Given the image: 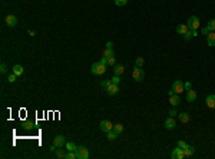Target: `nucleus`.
<instances>
[{
	"label": "nucleus",
	"mask_w": 215,
	"mask_h": 159,
	"mask_svg": "<svg viewBox=\"0 0 215 159\" xmlns=\"http://www.w3.org/2000/svg\"><path fill=\"white\" fill-rule=\"evenodd\" d=\"M90 72L93 73V75H103L105 72H106V65H103V63H100V62H96V63H93L92 65V68H90Z\"/></svg>",
	"instance_id": "f257e3e1"
},
{
	"label": "nucleus",
	"mask_w": 215,
	"mask_h": 159,
	"mask_svg": "<svg viewBox=\"0 0 215 159\" xmlns=\"http://www.w3.org/2000/svg\"><path fill=\"white\" fill-rule=\"evenodd\" d=\"M132 76H133V79H135V82H142L144 77H145V72H144L142 68H138L136 66L132 72Z\"/></svg>",
	"instance_id": "f03ea898"
},
{
	"label": "nucleus",
	"mask_w": 215,
	"mask_h": 159,
	"mask_svg": "<svg viewBox=\"0 0 215 159\" xmlns=\"http://www.w3.org/2000/svg\"><path fill=\"white\" fill-rule=\"evenodd\" d=\"M75 152H76L78 159H88L89 158V149L85 148V146H78Z\"/></svg>",
	"instance_id": "7ed1b4c3"
},
{
	"label": "nucleus",
	"mask_w": 215,
	"mask_h": 159,
	"mask_svg": "<svg viewBox=\"0 0 215 159\" xmlns=\"http://www.w3.org/2000/svg\"><path fill=\"white\" fill-rule=\"evenodd\" d=\"M186 26H188L189 30H197L199 27V19L197 16H191L186 22Z\"/></svg>",
	"instance_id": "20e7f679"
},
{
	"label": "nucleus",
	"mask_w": 215,
	"mask_h": 159,
	"mask_svg": "<svg viewBox=\"0 0 215 159\" xmlns=\"http://www.w3.org/2000/svg\"><path fill=\"white\" fill-rule=\"evenodd\" d=\"M171 158H172V159H182V158H185L183 149H182V148H179V146H176V148L172 151V153H171Z\"/></svg>",
	"instance_id": "39448f33"
},
{
	"label": "nucleus",
	"mask_w": 215,
	"mask_h": 159,
	"mask_svg": "<svg viewBox=\"0 0 215 159\" xmlns=\"http://www.w3.org/2000/svg\"><path fill=\"white\" fill-rule=\"evenodd\" d=\"M99 128H100V130H102V132L108 133L109 130H112V129H113V125H112V122H109V121H100Z\"/></svg>",
	"instance_id": "423d86ee"
},
{
	"label": "nucleus",
	"mask_w": 215,
	"mask_h": 159,
	"mask_svg": "<svg viewBox=\"0 0 215 159\" xmlns=\"http://www.w3.org/2000/svg\"><path fill=\"white\" fill-rule=\"evenodd\" d=\"M172 90H174L176 95H179V93H182V92L185 90V86H183V83H182L181 80H175V82L172 83Z\"/></svg>",
	"instance_id": "0eeeda50"
},
{
	"label": "nucleus",
	"mask_w": 215,
	"mask_h": 159,
	"mask_svg": "<svg viewBox=\"0 0 215 159\" xmlns=\"http://www.w3.org/2000/svg\"><path fill=\"white\" fill-rule=\"evenodd\" d=\"M53 145H55L56 148H63V146H66V139H65V136H63V135H57V136L55 138V141H53Z\"/></svg>",
	"instance_id": "6e6552de"
},
{
	"label": "nucleus",
	"mask_w": 215,
	"mask_h": 159,
	"mask_svg": "<svg viewBox=\"0 0 215 159\" xmlns=\"http://www.w3.org/2000/svg\"><path fill=\"white\" fill-rule=\"evenodd\" d=\"M6 24H7L9 27H15L17 24V17L15 15H7V16H6Z\"/></svg>",
	"instance_id": "1a4fd4ad"
},
{
	"label": "nucleus",
	"mask_w": 215,
	"mask_h": 159,
	"mask_svg": "<svg viewBox=\"0 0 215 159\" xmlns=\"http://www.w3.org/2000/svg\"><path fill=\"white\" fill-rule=\"evenodd\" d=\"M106 92H108V95H111V96H113V95H116V93L119 92V86H118V85H115V83H112V82H111V85L108 86V89H106Z\"/></svg>",
	"instance_id": "9d476101"
},
{
	"label": "nucleus",
	"mask_w": 215,
	"mask_h": 159,
	"mask_svg": "<svg viewBox=\"0 0 215 159\" xmlns=\"http://www.w3.org/2000/svg\"><path fill=\"white\" fill-rule=\"evenodd\" d=\"M169 103L172 106H178L181 103V98H179V95H176V93H174L172 96H169Z\"/></svg>",
	"instance_id": "9b49d317"
},
{
	"label": "nucleus",
	"mask_w": 215,
	"mask_h": 159,
	"mask_svg": "<svg viewBox=\"0 0 215 159\" xmlns=\"http://www.w3.org/2000/svg\"><path fill=\"white\" fill-rule=\"evenodd\" d=\"M205 103H207L208 107L215 109V95H208V96H207V99H205Z\"/></svg>",
	"instance_id": "f8f14e48"
},
{
	"label": "nucleus",
	"mask_w": 215,
	"mask_h": 159,
	"mask_svg": "<svg viewBox=\"0 0 215 159\" xmlns=\"http://www.w3.org/2000/svg\"><path fill=\"white\" fill-rule=\"evenodd\" d=\"M186 100L189 102V103H192V102H195L197 100V92L195 90H188V93H186Z\"/></svg>",
	"instance_id": "ddd939ff"
},
{
	"label": "nucleus",
	"mask_w": 215,
	"mask_h": 159,
	"mask_svg": "<svg viewBox=\"0 0 215 159\" xmlns=\"http://www.w3.org/2000/svg\"><path fill=\"white\" fill-rule=\"evenodd\" d=\"M194 152H195V149H194V146H191V145H186V146L183 148V153H185V156H186V158L192 156V155H194Z\"/></svg>",
	"instance_id": "4468645a"
},
{
	"label": "nucleus",
	"mask_w": 215,
	"mask_h": 159,
	"mask_svg": "<svg viewBox=\"0 0 215 159\" xmlns=\"http://www.w3.org/2000/svg\"><path fill=\"white\" fill-rule=\"evenodd\" d=\"M175 125H176V122H175V119H174L172 116H169V118L165 121V128L166 129H174Z\"/></svg>",
	"instance_id": "2eb2a0df"
},
{
	"label": "nucleus",
	"mask_w": 215,
	"mask_h": 159,
	"mask_svg": "<svg viewBox=\"0 0 215 159\" xmlns=\"http://www.w3.org/2000/svg\"><path fill=\"white\" fill-rule=\"evenodd\" d=\"M207 43L208 46H215V32H209V35L207 36Z\"/></svg>",
	"instance_id": "dca6fc26"
},
{
	"label": "nucleus",
	"mask_w": 215,
	"mask_h": 159,
	"mask_svg": "<svg viewBox=\"0 0 215 159\" xmlns=\"http://www.w3.org/2000/svg\"><path fill=\"white\" fill-rule=\"evenodd\" d=\"M176 32L179 33V35H185V33H188L189 32V29H188V26L186 24H179V26H176Z\"/></svg>",
	"instance_id": "f3484780"
},
{
	"label": "nucleus",
	"mask_w": 215,
	"mask_h": 159,
	"mask_svg": "<svg viewBox=\"0 0 215 159\" xmlns=\"http://www.w3.org/2000/svg\"><path fill=\"white\" fill-rule=\"evenodd\" d=\"M23 72H25L23 66H20V65H15V66H13V73H15L16 76H22Z\"/></svg>",
	"instance_id": "a211bd4d"
},
{
	"label": "nucleus",
	"mask_w": 215,
	"mask_h": 159,
	"mask_svg": "<svg viewBox=\"0 0 215 159\" xmlns=\"http://www.w3.org/2000/svg\"><path fill=\"white\" fill-rule=\"evenodd\" d=\"M113 72H115V75L120 76V75H123V72H125V68H123L122 65H115V66H113Z\"/></svg>",
	"instance_id": "6ab92c4d"
},
{
	"label": "nucleus",
	"mask_w": 215,
	"mask_h": 159,
	"mask_svg": "<svg viewBox=\"0 0 215 159\" xmlns=\"http://www.w3.org/2000/svg\"><path fill=\"white\" fill-rule=\"evenodd\" d=\"M179 121H181L182 123H188V122H189V115H188L186 112L179 113Z\"/></svg>",
	"instance_id": "aec40b11"
},
{
	"label": "nucleus",
	"mask_w": 215,
	"mask_h": 159,
	"mask_svg": "<svg viewBox=\"0 0 215 159\" xmlns=\"http://www.w3.org/2000/svg\"><path fill=\"white\" fill-rule=\"evenodd\" d=\"M102 56H103V57H111V56H113V49H108V47H105L103 52H102Z\"/></svg>",
	"instance_id": "412c9836"
},
{
	"label": "nucleus",
	"mask_w": 215,
	"mask_h": 159,
	"mask_svg": "<svg viewBox=\"0 0 215 159\" xmlns=\"http://www.w3.org/2000/svg\"><path fill=\"white\" fill-rule=\"evenodd\" d=\"M76 148H78V146H76L73 142H66V151H69V152H75Z\"/></svg>",
	"instance_id": "4be33fe9"
},
{
	"label": "nucleus",
	"mask_w": 215,
	"mask_h": 159,
	"mask_svg": "<svg viewBox=\"0 0 215 159\" xmlns=\"http://www.w3.org/2000/svg\"><path fill=\"white\" fill-rule=\"evenodd\" d=\"M118 135H119V133H116L115 130L112 129V130L108 132V139H109V141H115L116 138H118Z\"/></svg>",
	"instance_id": "5701e85b"
},
{
	"label": "nucleus",
	"mask_w": 215,
	"mask_h": 159,
	"mask_svg": "<svg viewBox=\"0 0 215 159\" xmlns=\"http://www.w3.org/2000/svg\"><path fill=\"white\" fill-rule=\"evenodd\" d=\"M113 130H115L116 133H122V132H123V125H122V123L113 125Z\"/></svg>",
	"instance_id": "b1692460"
},
{
	"label": "nucleus",
	"mask_w": 215,
	"mask_h": 159,
	"mask_svg": "<svg viewBox=\"0 0 215 159\" xmlns=\"http://www.w3.org/2000/svg\"><path fill=\"white\" fill-rule=\"evenodd\" d=\"M56 156L59 159H63V158H66V153H65L63 149H56Z\"/></svg>",
	"instance_id": "393cba45"
},
{
	"label": "nucleus",
	"mask_w": 215,
	"mask_h": 159,
	"mask_svg": "<svg viewBox=\"0 0 215 159\" xmlns=\"http://www.w3.org/2000/svg\"><path fill=\"white\" fill-rule=\"evenodd\" d=\"M135 65L138 66V68H142L144 66V57H136V60H135Z\"/></svg>",
	"instance_id": "a878e982"
},
{
	"label": "nucleus",
	"mask_w": 215,
	"mask_h": 159,
	"mask_svg": "<svg viewBox=\"0 0 215 159\" xmlns=\"http://www.w3.org/2000/svg\"><path fill=\"white\" fill-rule=\"evenodd\" d=\"M207 26L209 27V30H211V32H215V19H212V20H209Z\"/></svg>",
	"instance_id": "bb28decb"
},
{
	"label": "nucleus",
	"mask_w": 215,
	"mask_h": 159,
	"mask_svg": "<svg viewBox=\"0 0 215 159\" xmlns=\"http://www.w3.org/2000/svg\"><path fill=\"white\" fill-rule=\"evenodd\" d=\"M34 123L33 122H30V121H27V122H25V129L26 130H30V129H33Z\"/></svg>",
	"instance_id": "cd10ccee"
},
{
	"label": "nucleus",
	"mask_w": 215,
	"mask_h": 159,
	"mask_svg": "<svg viewBox=\"0 0 215 159\" xmlns=\"http://www.w3.org/2000/svg\"><path fill=\"white\" fill-rule=\"evenodd\" d=\"M66 159H78V156H76V152H69V151H67Z\"/></svg>",
	"instance_id": "c85d7f7f"
},
{
	"label": "nucleus",
	"mask_w": 215,
	"mask_h": 159,
	"mask_svg": "<svg viewBox=\"0 0 215 159\" xmlns=\"http://www.w3.org/2000/svg\"><path fill=\"white\" fill-rule=\"evenodd\" d=\"M108 65H109V66H115V65H116V60H115V57H113V56L108 57Z\"/></svg>",
	"instance_id": "c756f323"
},
{
	"label": "nucleus",
	"mask_w": 215,
	"mask_h": 159,
	"mask_svg": "<svg viewBox=\"0 0 215 159\" xmlns=\"http://www.w3.org/2000/svg\"><path fill=\"white\" fill-rule=\"evenodd\" d=\"M16 75L15 73H12V75H9V77H7V80H9V83H13V82H16Z\"/></svg>",
	"instance_id": "7c9ffc66"
},
{
	"label": "nucleus",
	"mask_w": 215,
	"mask_h": 159,
	"mask_svg": "<svg viewBox=\"0 0 215 159\" xmlns=\"http://www.w3.org/2000/svg\"><path fill=\"white\" fill-rule=\"evenodd\" d=\"M111 82H112V83H115V85H119V82H120V77H119L118 75H115V76L111 79Z\"/></svg>",
	"instance_id": "2f4dec72"
},
{
	"label": "nucleus",
	"mask_w": 215,
	"mask_h": 159,
	"mask_svg": "<svg viewBox=\"0 0 215 159\" xmlns=\"http://www.w3.org/2000/svg\"><path fill=\"white\" fill-rule=\"evenodd\" d=\"M129 0H115V4L116 6H125Z\"/></svg>",
	"instance_id": "473e14b6"
},
{
	"label": "nucleus",
	"mask_w": 215,
	"mask_h": 159,
	"mask_svg": "<svg viewBox=\"0 0 215 159\" xmlns=\"http://www.w3.org/2000/svg\"><path fill=\"white\" fill-rule=\"evenodd\" d=\"M109 85H111V80H105V82H102V83H100V88H102V89H105V90H106Z\"/></svg>",
	"instance_id": "72a5a7b5"
},
{
	"label": "nucleus",
	"mask_w": 215,
	"mask_h": 159,
	"mask_svg": "<svg viewBox=\"0 0 215 159\" xmlns=\"http://www.w3.org/2000/svg\"><path fill=\"white\" fill-rule=\"evenodd\" d=\"M191 37H194V36H192V30H189L188 33H185V35H183V39H185V40H189Z\"/></svg>",
	"instance_id": "f704fd0d"
},
{
	"label": "nucleus",
	"mask_w": 215,
	"mask_h": 159,
	"mask_svg": "<svg viewBox=\"0 0 215 159\" xmlns=\"http://www.w3.org/2000/svg\"><path fill=\"white\" fill-rule=\"evenodd\" d=\"M209 32H211V30H209V27L207 26V27H204V29H202V32H201V35H205V36H208V35H209Z\"/></svg>",
	"instance_id": "c9c22d12"
},
{
	"label": "nucleus",
	"mask_w": 215,
	"mask_h": 159,
	"mask_svg": "<svg viewBox=\"0 0 215 159\" xmlns=\"http://www.w3.org/2000/svg\"><path fill=\"white\" fill-rule=\"evenodd\" d=\"M0 72H1V73H6V72H7V66H6L4 63L0 65Z\"/></svg>",
	"instance_id": "e433bc0d"
},
{
	"label": "nucleus",
	"mask_w": 215,
	"mask_h": 159,
	"mask_svg": "<svg viewBox=\"0 0 215 159\" xmlns=\"http://www.w3.org/2000/svg\"><path fill=\"white\" fill-rule=\"evenodd\" d=\"M183 86H185V90H191V89H192V85H191L189 82H185Z\"/></svg>",
	"instance_id": "4c0bfd02"
},
{
	"label": "nucleus",
	"mask_w": 215,
	"mask_h": 159,
	"mask_svg": "<svg viewBox=\"0 0 215 159\" xmlns=\"http://www.w3.org/2000/svg\"><path fill=\"white\" fill-rule=\"evenodd\" d=\"M175 115H176V109H175V106H174V109H171V110H169V116H172V118H174Z\"/></svg>",
	"instance_id": "58836bf2"
},
{
	"label": "nucleus",
	"mask_w": 215,
	"mask_h": 159,
	"mask_svg": "<svg viewBox=\"0 0 215 159\" xmlns=\"http://www.w3.org/2000/svg\"><path fill=\"white\" fill-rule=\"evenodd\" d=\"M99 62H100V63H103V65H106V66H108V57H103V56H102Z\"/></svg>",
	"instance_id": "ea45409f"
},
{
	"label": "nucleus",
	"mask_w": 215,
	"mask_h": 159,
	"mask_svg": "<svg viewBox=\"0 0 215 159\" xmlns=\"http://www.w3.org/2000/svg\"><path fill=\"white\" fill-rule=\"evenodd\" d=\"M178 146H179V148H182V149H183V148H185V146H186V143H185V142H183V141H179V142H178Z\"/></svg>",
	"instance_id": "a19ab883"
},
{
	"label": "nucleus",
	"mask_w": 215,
	"mask_h": 159,
	"mask_svg": "<svg viewBox=\"0 0 215 159\" xmlns=\"http://www.w3.org/2000/svg\"><path fill=\"white\" fill-rule=\"evenodd\" d=\"M106 47H108V49H113V43H112V42H108V43H106Z\"/></svg>",
	"instance_id": "79ce46f5"
},
{
	"label": "nucleus",
	"mask_w": 215,
	"mask_h": 159,
	"mask_svg": "<svg viewBox=\"0 0 215 159\" xmlns=\"http://www.w3.org/2000/svg\"><path fill=\"white\" fill-rule=\"evenodd\" d=\"M192 36H194V37H195V36H198V32H197V30H192Z\"/></svg>",
	"instance_id": "37998d69"
}]
</instances>
